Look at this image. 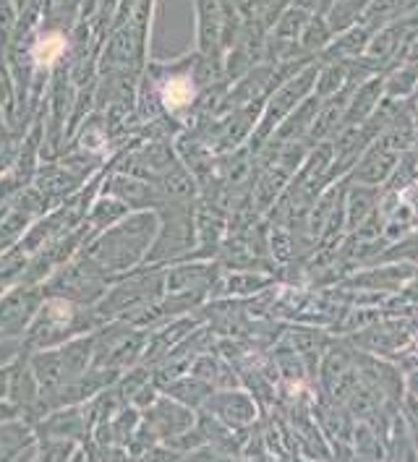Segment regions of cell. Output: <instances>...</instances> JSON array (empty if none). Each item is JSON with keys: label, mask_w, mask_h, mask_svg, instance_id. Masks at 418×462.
Listing matches in <instances>:
<instances>
[{"label": "cell", "mask_w": 418, "mask_h": 462, "mask_svg": "<svg viewBox=\"0 0 418 462\" xmlns=\"http://www.w3.org/2000/svg\"><path fill=\"white\" fill-rule=\"evenodd\" d=\"M160 230V215L154 209L128 212L121 222L102 230L79 254L98 267L107 280H118L125 272L142 267L144 256Z\"/></svg>", "instance_id": "obj_1"}, {"label": "cell", "mask_w": 418, "mask_h": 462, "mask_svg": "<svg viewBox=\"0 0 418 462\" xmlns=\"http://www.w3.org/2000/svg\"><path fill=\"white\" fill-rule=\"evenodd\" d=\"M99 324L102 321H99L95 306H81V303H71L66 298L45 295L42 306L37 309V314L22 335L24 350L34 353V350L58 347L66 340L79 337V335L95 332Z\"/></svg>", "instance_id": "obj_2"}, {"label": "cell", "mask_w": 418, "mask_h": 462, "mask_svg": "<svg viewBox=\"0 0 418 462\" xmlns=\"http://www.w3.org/2000/svg\"><path fill=\"white\" fill-rule=\"evenodd\" d=\"M163 295H165V267L142 264L125 272L116 282H110V288L95 303V311L102 324L113 319H125L134 324Z\"/></svg>", "instance_id": "obj_3"}, {"label": "cell", "mask_w": 418, "mask_h": 462, "mask_svg": "<svg viewBox=\"0 0 418 462\" xmlns=\"http://www.w3.org/2000/svg\"><path fill=\"white\" fill-rule=\"evenodd\" d=\"M154 212L160 215V230L144 256V264L168 267L186 259L199 245L197 201H165Z\"/></svg>", "instance_id": "obj_4"}, {"label": "cell", "mask_w": 418, "mask_h": 462, "mask_svg": "<svg viewBox=\"0 0 418 462\" xmlns=\"http://www.w3.org/2000/svg\"><path fill=\"white\" fill-rule=\"evenodd\" d=\"M149 342V329L136 327L125 319L105 321L95 329V356L92 368H118L125 371L142 364Z\"/></svg>", "instance_id": "obj_5"}, {"label": "cell", "mask_w": 418, "mask_h": 462, "mask_svg": "<svg viewBox=\"0 0 418 462\" xmlns=\"http://www.w3.org/2000/svg\"><path fill=\"white\" fill-rule=\"evenodd\" d=\"M317 66H303L301 71L293 73L288 81H283L274 92H272L265 107H262V116L256 121V128L248 139L251 149L256 152L262 144H267L272 139V134L277 131V125L285 121L295 107L314 92V84H317Z\"/></svg>", "instance_id": "obj_6"}, {"label": "cell", "mask_w": 418, "mask_h": 462, "mask_svg": "<svg viewBox=\"0 0 418 462\" xmlns=\"http://www.w3.org/2000/svg\"><path fill=\"white\" fill-rule=\"evenodd\" d=\"M113 280H107L98 267H92L81 254H76L71 262L58 267L42 282V292L50 298H66L71 303L95 306Z\"/></svg>", "instance_id": "obj_7"}, {"label": "cell", "mask_w": 418, "mask_h": 462, "mask_svg": "<svg viewBox=\"0 0 418 462\" xmlns=\"http://www.w3.org/2000/svg\"><path fill=\"white\" fill-rule=\"evenodd\" d=\"M42 285L19 282L0 295V335H24L29 321L42 306Z\"/></svg>", "instance_id": "obj_8"}, {"label": "cell", "mask_w": 418, "mask_h": 462, "mask_svg": "<svg viewBox=\"0 0 418 462\" xmlns=\"http://www.w3.org/2000/svg\"><path fill=\"white\" fill-rule=\"evenodd\" d=\"M207 413L218 415L222 423H228L236 431H246L259 418L262 408L259 402L251 397V392L244 387H230V390H215L201 405Z\"/></svg>", "instance_id": "obj_9"}, {"label": "cell", "mask_w": 418, "mask_h": 462, "mask_svg": "<svg viewBox=\"0 0 418 462\" xmlns=\"http://www.w3.org/2000/svg\"><path fill=\"white\" fill-rule=\"evenodd\" d=\"M142 420L160 437V441H165V439L189 431L197 423V411L163 392L149 408L142 411Z\"/></svg>", "instance_id": "obj_10"}, {"label": "cell", "mask_w": 418, "mask_h": 462, "mask_svg": "<svg viewBox=\"0 0 418 462\" xmlns=\"http://www.w3.org/2000/svg\"><path fill=\"white\" fill-rule=\"evenodd\" d=\"M37 439H69V441H87L92 423L87 413V402L84 405H66V408H55L48 415H42L34 426Z\"/></svg>", "instance_id": "obj_11"}, {"label": "cell", "mask_w": 418, "mask_h": 462, "mask_svg": "<svg viewBox=\"0 0 418 462\" xmlns=\"http://www.w3.org/2000/svg\"><path fill=\"white\" fill-rule=\"evenodd\" d=\"M102 194L118 196L131 212L160 209L165 204V196L160 194V189L154 183H149L144 178H136V175H125V172H107Z\"/></svg>", "instance_id": "obj_12"}, {"label": "cell", "mask_w": 418, "mask_h": 462, "mask_svg": "<svg viewBox=\"0 0 418 462\" xmlns=\"http://www.w3.org/2000/svg\"><path fill=\"white\" fill-rule=\"evenodd\" d=\"M397 157H400V152L387 144L382 136H376V139L364 149L361 160L356 162V168L350 171L348 178H350L353 183H367V186H382V189H385V183L390 180L395 165H397Z\"/></svg>", "instance_id": "obj_13"}, {"label": "cell", "mask_w": 418, "mask_h": 462, "mask_svg": "<svg viewBox=\"0 0 418 462\" xmlns=\"http://www.w3.org/2000/svg\"><path fill=\"white\" fill-rule=\"evenodd\" d=\"M87 180H89V178H84L81 172H76L74 168H69L63 160H60V162L50 160L48 165H40L37 172H34V178H32V183H34L42 194L48 196L52 204H60V201H66L69 196H74Z\"/></svg>", "instance_id": "obj_14"}, {"label": "cell", "mask_w": 418, "mask_h": 462, "mask_svg": "<svg viewBox=\"0 0 418 462\" xmlns=\"http://www.w3.org/2000/svg\"><path fill=\"white\" fill-rule=\"evenodd\" d=\"M320 107L321 97L311 92L285 121L277 125L272 139L274 142H309V136L314 131V123H317V116H320Z\"/></svg>", "instance_id": "obj_15"}, {"label": "cell", "mask_w": 418, "mask_h": 462, "mask_svg": "<svg viewBox=\"0 0 418 462\" xmlns=\"http://www.w3.org/2000/svg\"><path fill=\"white\" fill-rule=\"evenodd\" d=\"M293 180V172L280 168V165H267L262 168L256 180H254V189H251V201L256 207L259 215H267L272 207L277 204V199L285 194V189L291 186Z\"/></svg>", "instance_id": "obj_16"}, {"label": "cell", "mask_w": 418, "mask_h": 462, "mask_svg": "<svg viewBox=\"0 0 418 462\" xmlns=\"http://www.w3.org/2000/svg\"><path fill=\"white\" fill-rule=\"evenodd\" d=\"M382 194H385L382 186L353 183L348 178V186H345V227H348V233H353L379 207Z\"/></svg>", "instance_id": "obj_17"}, {"label": "cell", "mask_w": 418, "mask_h": 462, "mask_svg": "<svg viewBox=\"0 0 418 462\" xmlns=\"http://www.w3.org/2000/svg\"><path fill=\"white\" fill-rule=\"evenodd\" d=\"M385 97V76H369L367 81L358 84V89L353 92L350 107L345 113V121L340 125H358L367 123L371 113L376 110V105Z\"/></svg>", "instance_id": "obj_18"}, {"label": "cell", "mask_w": 418, "mask_h": 462, "mask_svg": "<svg viewBox=\"0 0 418 462\" xmlns=\"http://www.w3.org/2000/svg\"><path fill=\"white\" fill-rule=\"evenodd\" d=\"M128 212H131V209L125 207L118 196L99 194L98 199L89 204V212H87L84 222L95 230V236H99L102 230H107V227H113L116 222H121Z\"/></svg>", "instance_id": "obj_19"}, {"label": "cell", "mask_w": 418, "mask_h": 462, "mask_svg": "<svg viewBox=\"0 0 418 462\" xmlns=\"http://www.w3.org/2000/svg\"><path fill=\"white\" fill-rule=\"evenodd\" d=\"M163 392L165 394H171V397H175V400H181L183 405H189V408H194V411H199L201 405H204V400L212 394V387L201 379V376H197V374H183V376H178V379H172L171 384H165L163 387Z\"/></svg>", "instance_id": "obj_20"}, {"label": "cell", "mask_w": 418, "mask_h": 462, "mask_svg": "<svg viewBox=\"0 0 418 462\" xmlns=\"http://www.w3.org/2000/svg\"><path fill=\"white\" fill-rule=\"evenodd\" d=\"M350 447H353V457H358V460H387L385 441L376 434V429L371 423H367V420H356L353 423Z\"/></svg>", "instance_id": "obj_21"}, {"label": "cell", "mask_w": 418, "mask_h": 462, "mask_svg": "<svg viewBox=\"0 0 418 462\" xmlns=\"http://www.w3.org/2000/svg\"><path fill=\"white\" fill-rule=\"evenodd\" d=\"M418 89V69L416 66H403L390 76H385V97L411 99Z\"/></svg>", "instance_id": "obj_22"}, {"label": "cell", "mask_w": 418, "mask_h": 462, "mask_svg": "<svg viewBox=\"0 0 418 462\" xmlns=\"http://www.w3.org/2000/svg\"><path fill=\"white\" fill-rule=\"evenodd\" d=\"M63 52H66V37L60 32H48L34 42L32 58H34L37 66H52Z\"/></svg>", "instance_id": "obj_23"}, {"label": "cell", "mask_w": 418, "mask_h": 462, "mask_svg": "<svg viewBox=\"0 0 418 462\" xmlns=\"http://www.w3.org/2000/svg\"><path fill=\"white\" fill-rule=\"evenodd\" d=\"M345 81H348V66L343 63H332V66H327V69H320L317 73V84H314V95H320L321 99L332 97L338 89H343Z\"/></svg>", "instance_id": "obj_24"}, {"label": "cell", "mask_w": 418, "mask_h": 462, "mask_svg": "<svg viewBox=\"0 0 418 462\" xmlns=\"http://www.w3.org/2000/svg\"><path fill=\"white\" fill-rule=\"evenodd\" d=\"M400 415H403V420H405V426H408V431H411V439H413V444H416V449H418V397L416 394H411V392H405V394H403V400H400Z\"/></svg>", "instance_id": "obj_25"}, {"label": "cell", "mask_w": 418, "mask_h": 462, "mask_svg": "<svg viewBox=\"0 0 418 462\" xmlns=\"http://www.w3.org/2000/svg\"><path fill=\"white\" fill-rule=\"evenodd\" d=\"M16 418H22V411L11 400H0V426L8 420H16Z\"/></svg>", "instance_id": "obj_26"}, {"label": "cell", "mask_w": 418, "mask_h": 462, "mask_svg": "<svg viewBox=\"0 0 418 462\" xmlns=\"http://www.w3.org/2000/svg\"><path fill=\"white\" fill-rule=\"evenodd\" d=\"M324 40H327V29H324V26H321V29H309V34H306V40H303V42H306V48L311 50H320V48H324Z\"/></svg>", "instance_id": "obj_27"}, {"label": "cell", "mask_w": 418, "mask_h": 462, "mask_svg": "<svg viewBox=\"0 0 418 462\" xmlns=\"http://www.w3.org/2000/svg\"><path fill=\"white\" fill-rule=\"evenodd\" d=\"M11 374H14V364L0 365V400H8V387H11Z\"/></svg>", "instance_id": "obj_28"}, {"label": "cell", "mask_w": 418, "mask_h": 462, "mask_svg": "<svg viewBox=\"0 0 418 462\" xmlns=\"http://www.w3.org/2000/svg\"><path fill=\"white\" fill-rule=\"evenodd\" d=\"M403 374H405V392H411V394H416L418 397V365L416 368L403 371Z\"/></svg>", "instance_id": "obj_29"}, {"label": "cell", "mask_w": 418, "mask_h": 462, "mask_svg": "<svg viewBox=\"0 0 418 462\" xmlns=\"http://www.w3.org/2000/svg\"><path fill=\"white\" fill-rule=\"evenodd\" d=\"M8 136H11V131L5 128V123H3V113H0V144H3V142H5Z\"/></svg>", "instance_id": "obj_30"}, {"label": "cell", "mask_w": 418, "mask_h": 462, "mask_svg": "<svg viewBox=\"0 0 418 462\" xmlns=\"http://www.w3.org/2000/svg\"><path fill=\"white\" fill-rule=\"evenodd\" d=\"M413 102H418V89H416V95H413Z\"/></svg>", "instance_id": "obj_31"}, {"label": "cell", "mask_w": 418, "mask_h": 462, "mask_svg": "<svg viewBox=\"0 0 418 462\" xmlns=\"http://www.w3.org/2000/svg\"><path fill=\"white\" fill-rule=\"evenodd\" d=\"M0 337H3V335H0Z\"/></svg>", "instance_id": "obj_32"}]
</instances>
